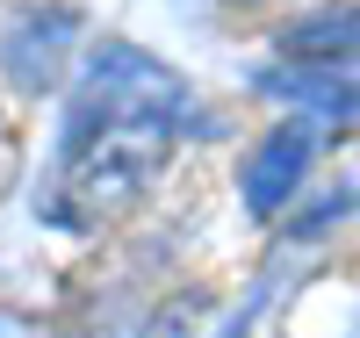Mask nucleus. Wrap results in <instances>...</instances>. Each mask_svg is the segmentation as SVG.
<instances>
[{"instance_id":"obj_4","label":"nucleus","mask_w":360,"mask_h":338,"mask_svg":"<svg viewBox=\"0 0 360 338\" xmlns=\"http://www.w3.org/2000/svg\"><path fill=\"white\" fill-rule=\"evenodd\" d=\"M259 94L310 108L317 122H346L360 115V65H274V72H259Z\"/></svg>"},{"instance_id":"obj_5","label":"nucleus","mask_w":360,"mask_h":338,"mask_svg":"<svg viewBox=\"0 0 360 338\" xmlns=\"http://www.w3.org/2000/svg\"><path fill=\"white\" fill-rule=\"evenodd\" d=\"M288 58H317V65H360V8H332L317 22H295L281 37Z\"/></svg>"},{"instance_id":"obj_1","label":"nucleus","mask_w":360,"mask_h":338,"mask_svg":"<svg viewBox=\"0 0 360 338\" xmlns=\"http://www.w3.org/2000/svg\"><path fill=\"white\" fill-rule=\"evenodd\" d=\"M173 137L180 130L159 122V115H115V108H79L72 101L65 151H58L44 216L65 223V230H108V223H123L130 209L144 202L152 173L166 166Z\"/></svg>"},{"instance_id":"obj_6","label":"nucleus","mask_w":360,"mask_h":338,"mask_svg":"<svg viewBox=\"0 0 360 338\" xmlns=\"http://www.w3.org/2000/svg\"><path fill=\"white\" fill-rule=\"evenodd\" d=\"M144 338H217V302L209 295H180L144 324Z\"/></svg>"},{"instance_id":"obj_2","label":"nucleus","mask_w":360,"mask_h":338,"mask_svg":"<svg viewBox=\"0 0 360 338\" xmlns=\"http://www.w3.org/2000/svg\"><path fill=\"white\" fill-rule=\"evenodd\" d=\"M79 108H115V115H159L180 137H209V108L180 86L159 58H144L137 44H101L79 65Z\"/></svg>"},{"instance_id":"obj_3","label":"nucleus","mask_w":360,"mask_h":338,"mask_svg":"<svg viewBox=\"0 0 360 338\" xmlns=\"http://www.w3.org/2000/svg\"><path fill=\"white\" fill-rule=\"evenodd\" d=\"M310 151H317V122H310V115H295V122H281V130L259 137L252 166H245V202H252V216H281V209H288V195L303 188V173H310Z\"/></svg>"}]
</instances>
